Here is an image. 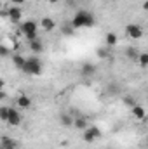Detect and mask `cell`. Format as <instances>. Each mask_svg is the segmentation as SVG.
I'll list each match as a JSON object with an SVG mask.
<instances>
[{
    "label": "cell",
    "instance_id": "ffe728a7",
    "mask_svg": "<svg viewBox=\"0 0 148 149\" xmlns=\"http://www.w3.org/2000/svg\"><path fill=\"white\" fill-rule=\"evenodd\" d=\"M12 63H14V66L16 68H23V64H25V57L23 56H19V54H16V56H12Z\"/></svg>",
    "mask_w": 148,
    "mask_h": 149
},
{
    "label": "cell",
    "instance_id": "9c48e42d",
    "mask_svg": "<svg viewBox=\"0 0 148 149\" xmlns=\"http://www.w3.org/2000/svg\"><path fill=\"white\" fill-rule=\"evenodd\" d=\"M0 146H2V149H18V141H14L12 137L4 135L0 139Z\"/></svg>",
    "mask_w": 148,
    "mask_h": 149
},
{
    "label": "cell",
    "instance_id": "4fadbf2b",
    "mask_svg": "<svg viewBox=\"0 0 148 149\" xmlns=\"http://www.w3.org/2000/svg\"><path fill=\"white\" fill-rule=\"evenodd\" d=\"M73 125H75V128H78V130H85V128L89 127L85 116H77V118L73 120Z\"/></svg>",
    "mask_w": 148,
    "mask_h": 149
},
{
    "label": "cell",
    "instance_id": "7c38bea8",
    "mask_svg": "<svg viewBox=\"0 0 148 149\" xmlns=\"http://www.w3.org/2000/svg\"><path fill=\"white\" fill-rule=\"evenodd\" d=\"M131 109H132V114H134V118H136V120H145L147 111H145V108H143V106H140V104H134Z\"/></svg>",
    "mask_w": 148,
    "mask_h": 149
},
{
    "label": "cell",
    "instance_id": "44dd1931",
    "mask_svg": "<svg viewBox=\"0 0 148 149\" xmlns=\"http://www.w3.org/2000/svg\"><path fill=\"white\" fill-rule=\"evenodd\" d=\"M11 56V47L0 43V57H9Z\"/></svg>",
    "mask_w": 148,
    "mask_h": 149
},
{
    "label": "cell",
    "instance_id": "603a6c76",
    "mask_svg": "<svg viewBox=\"0 0 148 149\" xmlns=\"http://www.w3.org/2000/svg\"><path fill=\"white\" fill-rule=\"evenodd\" d=\"M7 113H9V106H0V120L2 121L7 120Z\"/></svg>",
    "mask_w": 148,
    "mask_h": 149
},
{
    "label": "cell",
    "instance_id": "277c9868",
    "mask_svg": "<svg viewBox=\"0 0 148 149\" xmlns=\"http://www.w3.org/2000/svg\"><path fill=\"white\" fill-rule=\"evenodd\" d=\"M82 132H84V134H82V139H84L85 142H89V144H92L94 141H98V139L103 135L98 127H87V128L82 130Z\"/></svg>",
    "mask_w": 148,
    "mask_h": 149
},
{
    "label": "cell",
    "instance_id": "5b68a950",
    "mask_svg": "<svg viewBox=\"0 0 148 149\" xmlns=\"http://www.w3.org/2000/svg\"><path fill=\"white\" fill-rule=\"evenodd\" d=\"M21 121H23L21 113L18 111L16 108H9V113H7V120H5V123H7L9 127H19V125H21Z\"/></svg>",
    "mask_w": 148,
    "mask_h": 149
},
{
    "label": "cell",
    "instance_id": "ba28073f",
    "mask_svg": "<svg viewBox=\"0 0 148 149\" xmlns=\"http://www.w3.org/2000/svg\"><path fill=\"white\" fill-rule=\"evenodd\" d=\"M96 74V66L92 64V63H84L82 66H80V76H84V78H92Z\"/></svg>",
    "mask_w": 148,
    "mask_h": 149
},
{
    "label": "cell",
    "instance_id": "d6986e66",
    "mask_svg": "<svg viewBox=\"0 0 148 149\" xmlns=\"http://www.w3.org/2000/svg\"><path fill=\"white\" fill-rule=\"evenodd\" d=\"M96 56H98L99 59H106V57H110V52H108V47H99V49L96 50Z\"/></svg>",
    "mask_w": 148,
    "mask_h": 149
},
{
    "label": "cell",
    "instance_id": "30bf717a",
    "mask_svg": "<svg viewBox=\"0 0 148 149\" xmlns=\"http://www.w3.org/2000/svg\"><path fill=\"white\" fill-rule=\"evenodd\" d=\"M16 106H18V108L26 109V108H30V106H32V99H30L28 95H25V94H23V95H19V97L16 99Z\"/></svg>",
    "mask_w": 148,
    "mask_h": 149
},
{
    "label": "cell",
    "instance_id": "cb8c5ba5",
    "mask_svg": "<svg viewBox=\"0 0 148 149\" xmlns=\"http://www.w3.org/2000/svg\"><path fill=\"white\" fill-rule=\"evenodd\" d=\"M124 102H125V104H127V106H131V108H132V106H134V104H136V101H134V99H132V97H124Z\"/></svg>",
    "mask_w": 148,
    "mask_h": 149
},
{
    "label": "cell",
    "instance_id": "3957f363",
    "mask_svg": "<svg viewBox=\"0 0 148 149\" xmlns=\"http://www.w3.org/2000/svg\"><path fill=\"white\" fill-rule=\"evenodd\" d=\"M21 71L25 74H30V76H38L42 73V63L38 57H28L25 59V64L21 68Z\"/></svg>",
    "mask_w": 148,
    "mask_h": 149
},
{
    "label": "cell",
    "instance_id": "83f0119b",
    "mask_svg": "<svg viewBox=\"0 0 148 149\" xmlns=\"http://www.w3.org/2000/svg\"><path fill=\"white\" fill-rule=\"evenodd\" d=\"M59 0H49V3H58Z\"/></svg>",
    "mask_w": 148,
    "mask_h": 149
},
{
    "label": "cell",
    "instance_id": "d4e9b609",
    "mask_svg": "<svg viewBox=\"0 0 148 149\" xmlns=\"http://www.w3.org/2000/svg\"><path fill=\"white\" fill-rule=\"evenodd\" d=\"M11 2H12V5H18V7H19V5H23L26 0H11Z\"/></svg>",
    "mask_w": 148,
    "mask_h": 149
},
{
    "label": "cell",
    "instance_id": "5bb4252c",
    "mask_svg": "<svg viewBox=\"0 0 148 149\" xmlns=\"http://www.w3.org/2000/svg\"><path fill=\"white\" fill-rule=\"evenodd\" d=\"M28 45H30V50H32V52H37V54H40V52L44 50V45H42L40 38L33 40V42H28Z\"/></svg>",
    "mask_w": 148,
    "mask_h": 149
},
{
    "label": "cell",
    "instance_id": "9a60e30c",
    "mask_svg": "<svg viewBox=\"0 0 148 149\" xmlns=\"http://www.w3.org/2000/svg\"><path fill=\"white\" fill-rule=\"evenodd\" d=\"M59 123H61L63 127H72V125H73V118H72L68 113H63V114H59Z\"/></svg>",
    "mask_w": 148,
    "mask_h": 149
},
{
    "label": "cell",
    "instance_id": "8fae6325",
    "mask_svg": "<svg viewBox=\"0 0 148 149\" xmlns=\"http://www.w3.org/2000/svg\"><path fill=\"white\" fill-rule=\"evenodd\" d=\"M40 26H42L45 31H52V30L56 28V23H54V19H51V17H42V19H40Z\"/></svg>",
    "mask_w": 148,
    "mask_h": 149
},
{
    "label": "cell",
    "instance_id": "2e32d148",
    "mask_svg": "<svg viewBox=\"0 0 148 149\" xmlns=\"http://www.w3.org/2000/svg\"><path fill=\"white\" fill-rule=\"evenodd\" d=\"M105 42H106V47L108 49H111V47H115L117 45V42H118V38H117V35L115 33H106V37H105Z\"/></svg>",
    "mask_w": 148,
    "mask_h": 149
},
{
    "label": "cell",
    "instance_id": "7402d4cb",
    "mask_svg": "<svg viewBox=\"0 0 148 149\" xmlns=\"http://www.w3.org/2000/svg\"><path fill=\"white\" fill-rule=\"evenodd\" d=\"M138 63L145 68V66L148 64V54H145V52H143V54H140V56H138Z\"/></svg>",
    "mask_w": 148,
    "mask_h": 149
},
{
    "label": "cell",
    "instance_id": "52a82bcc",
    "mask_svg": "<svg viewBox=\"0 0 148 149\" xmlns=\"http://www.w3.org/2000/svg\"><path fill=\"white\" fill-rule=\"evenodd\" d=\"M7 17L12 21V23H19L23 19V9L18 7V5H12L7 9Z\"/></svg>",
    "mask_w": 148,
    "mask_h": 149
},
{
    "label": "cell",
    "instance_id": "484cf974",
    "mask_svg": "<svg viewBox=\"0 0 148 149\" xmlns=\"http://www.w3.org/2000/svg\"><path fill=\"white\" fill-rule=\"evenodd\" d=\"M4 99H7V94L4 90H0V101H4Z\"/></svg>",
    "mask_w": 148,
    "mask_h": 149
},
{
    "label": "cell",
    "instance_id": "8992f818",
    "mask_svg": "<svg viewBox=\"0 0 148 149\" xmlns=\"http://www.w3.org/2000/svg\"><path fill=\"white\" fill-rule=\"evenodd\" d=\"M125 35L132 40H138V38L143 37V28L140 24H127L125 26Z\"/></svg>",
    "mask_w": 148,
    "mask_h": 149
},
{
    "label": "cell",
    "instance_id": "e0dca14e",
    "mask_svg": "<svg viewBox=\"0 0 148 149\" xmlns=\"http://www.w3.org/2000/svg\"><path fill=\"white\" fill-rule=\"evenodd\" d=\"M125 56H127V59H131V61H138L140 52H138L134 47H127V49H125Z\"/></svg>",
    "mask_w": 148,
    "mask_h": 149
},
{
    "label": "cell",
    "instance_id": "7a4b0ae2",
    "mask_svg": "<svg viewBox=\"0 0 148 149\" xmlns=\"http://www.w3.org/2000/svg\"><path fill=\"white\" fill-rule=\"evenodd\" d=\"M19 33L25 35L28 42H33L38 38V26L33 19H26L19 24Z\"/></svg>",
    "mask_w": 148,
    "mask_h": 149
},
{
    "label": "cell",
    "instance_id": "f1b7e54d",
    "mask_svg": "<svg viewBox=\"0 0 148 149\" xmlns=\"http://www.w3.org/2000/svg\"><path fill=\"white\" fill-rule=\"evenodd\" d=\"M0 149H2V146H0Z\"/></svg>",
    "mask_w": 148,
    "mask_h": 149
},
{
    "label": "cell",
    "instance_id": "6da1fadb",
    "mask_svg": "<svg viewBox=\"0 0 148 149\" xmlns=\"http://www.w3.org/2000/svg\"><path fill=\"white\" fill-rule=\"evenodd\" d=\"M70 23H72L73 30H80V28H92L96 21H94V14H92V12L80 9V10L75 12L73 19H72Z\"/></svg>",
    "mask_w": 148,
    "mask_h": 149
},
{
    "label": "cell",
    "instance_id": "ac0fdd59",
    "mask_svg": "<svg viewBox=\"0 0 148 149\" xmlns=\"http://www.w3.org/2000/svg\"><path fill=\"white\" fill-rule=\"evenodd\" d=\"M61 31H63V35H66V37H72V35L75 33V30H73V26H72V23H70V21L63 24V28H61Z\"/></svg>",
    "mask_w": 148,
    "mask_h": 149
},
{
    "label": "cell",
    "instance_id": "4316f807",
    "mask_svg": "<svg viewBox=\"0 0 148 149\" xmlns=\"http://www.w3.org/2000/svg\"><path fill=\"white\" fill-rule=\"evenodd\" d=\"M4 87H5V81H4V80L0 78V90H4Z\"/></svg>",
    "mask_w": 148,
    "mask_h": 149
}]
</instances>
